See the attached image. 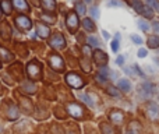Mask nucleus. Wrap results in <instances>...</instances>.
<instances>
[{
  "label": "nucleus",
  "instance_id": "a19ab883",
  "mask_svg": "<svg viewBox=\"0 0 159 134\" xmlns=\"http://www.w3.org/2000/svg\"><path fill=\"white\" fill-rule=\"evenodd\" d=\"M2 14H3V13H2V8H0V18H2Z\"/></svg>",
  "mask_w": 159,
  "mask_h": 134
},
{
  "label": "nucleus",
  "instance_id": "9d476101",
  "mask_svg": "<svg viewBox=\"0 0 159 134\" xmlns=\"http://www.w3.org/2000/svg\"><path fill=\"white\" fill-rule=\"evenodd\" d=\"M93 60L96 62V64L102 66V64H105L107 62V55L105 52H102V50H95L93 52Z\"/></svg>",
  "mask_w": 159,
  "mask_h": 134
},
{
  "label": "nucleus",
  "instance_id": "412c9836",
  "mask_svg": "<svg viewBox=\"0 0 159 134\" xmlns=\"http://www.w3.org/2000/svg\"><path fill=\"white\" fill-rule=\"evenodd\" d=\"M143 14L144 17H145V18H152V17H154V10H152L151 7H149V6H144V8H143Z\"/></svg>",
  "mask_w": 159,
  "mask_h": 134
},
{
  "label": "nucleus",
  "instance_id": "f257e3e1",
  "mask_svg": "<svg viewBox=\"0 0 159 134\" xmlns=\"http://www.w3.org/2000/svg\"><path fill=\"white\" fill-rule=\"evenodd\" d=\"M66 24H67V28L71 34H74L75 31L78 30V16L75 13H69L67 14V18H66Z\"/></svg>",
  "mask_w": 159,
  "mask_h": 134
},
{
  "label": "nucleus",
  "instance_id": "7ed1b4c3",
  "mask_svg": "<svg viewBox=\"0 0 159 134\" xmlns=\"http://www.w3.org/2000/svg\"><path fill=\"white\" fill-rule=\"evenodd\" d=\"M66 81L69 85H71L73 88H81L82 85H84V81H82V78L78 76V74L75 73H70L66 76Z\"/></svg>",
  "mask_w": 159,
  "mask_h": 134
},
{
  "label": "nucleus",
  "instance_id": "a211bd4d",
  "mask_svg": "<svg viewBox=\"0 0 159 134\" xmlns=\"http://www.w3.org/2000/svg\"><path fill=\"white\" fill-rule=\"evenodd\" d=\"M101 130H102V133L103 134H117L116 133V130L107 123H102L101 124Z\"/></svg>",
  "mask_w": 159,
  "mask_h": 134
},
{
  "label": "nucleus",
  "instance_id": "aec40b11",
  "mask_svg": "<svg viewBox=\"0 0 159 134\" xmlns=\"http://www.w3.org/2000/svg\"><path fill=\"white\" fill-rule=\"evenodd\" d=\"M130 4L134 7V10L137 11V13H143V8H144V6H143V3L140 2V0H130Z\"/></svg>",
  "mask_w": 159,
  "mask_h": 134
},
{
  "label": "nucleus",
  "instance_id": "79ce46f5",
  "mask_svg": "<svg viewBox=\"0 0 159 134\" xmlns=\"http://www.w3.org/2000/svg\"><path fill=\"white\" fill-rule=\"evenodd\" d=\"M85 2H88V3H89V2H91V0H85Z\"/></svg>",
  "mask_w": 159,
  "mask_h": 134
},
{
  "label": "nucleus",
  "instance_id": "b1692460",
  "mask_svg": "<svg viewBox=\"0 0 159 134\" xmlns=\"http://www.w3.org/2000/svg\"><path fill=\"white\" fill-rule=\"evenodd\" d=\"M17 116H18V113H17L16 106L10 105V109H8V118H10L11 120H14V119H17Z\"/></svg>",
  "mask_w": 159,
  "mask_h": 134
},
{
  "label": "nucleus",
  "instance_id": "6ab92c4d",
  "mask_svg": "<svg viewBox=\"0 0 159 134\" xmlns=\"http://www.w3.org/2000/svg\"><path fill=\"white\" fill-rule=\"evenodd\" d=\"M82 25H84V28L87 31H89V32L95 31V24L92 22V20H91V18H85L84 21H82Z\"/></svg>",
  "mask_w": 159,
  "mask_h": 134
},
{
  "label": "nucleus",
  "instance_id": "dca6fc26",
  "mask_svg": "<svg viewBox=\"0 0 159 134\" xmlns=\"http://www.w3.org/2000/svg\"><path fill=\"white\" fill-rule=\"evenodd\" d=\"M147 42H148L149 49H158V48H159V38H158V36H155V35L149 36Z\"/></svg>",
  "mask_w": 159,
  "mask_h": 134
},
{
  "label": "nucleus",
  "instance_id": "0eeeda50",
  "mask_svg": "<svg viewBox=\"0 0 159 134\" xmlns=\"http://www.w3.org/2000/svg\"><path fill=\"white\" fill-rule=\"evenodd\" d=\"M147 110H148L149 119H152V120H158L159 119V106H158V104L151 102V104L148 105V108H147Z\"/></svg>",
  "mask_w": 159,
  "mask_h": 134
},
{
  "label": "nucleus",
  "instance_id": "a878e982",
  "mask_svg": "<svg viewBox=\"0 0 159 134\" xmlns=\"http://www.w3.org/2000/svg\"><path fill=\"white\" fill-rule=\"evenodd\" d=\"M147 3H148L149 7L154 8L155 11H159V2L158 0H147Z\"/></svg>",
  "mask_w": 159,
  "mask_h": 134
},
{
  "label": "nucleus",
  "instance_id": "4468645a",
  "mask_svg": "<svg viewBox=\"0 0 159 134\" xmlns=\"http://www.w3.org/2000/svg\"><path fill=\"white\" fill-rule=\"evenodd\" d=\"M119 88L123 92H130L131 91V82L127 78H121V80H119Z\"/></svg>",
  "mask_w": 159,
  "mask_h": 134
},
{
  "label": "nucleus",
  "instance_id": "473e14b6",
  "mask_svg": "<svg viewBox=\"0 0 159 134\" xmlns=\"http://www.w3.org/2000/svg\"><path fill=\"white\" fill-rule=\"evenodd\" d=\"M107 92H109L112 96H119V92L116 91L115 87H109V88H107Z\"/></svg>",
  "mask_w": 159,
  "mask_h": 134
},
{
  "label": "nucleus",
  "instance_id": "c9c22d12",
  "mask_svg": "<svg viewBox=\"0 0 159 134\" xmlns=\"http://www.w3.org/2000/svg\"><path fill=\"white\" fill-rule=\"evenodd\" d=\"M109 6H116V7H120L121 6V3L120 2H117V0H110L109 3H107Z\"/></svg>",
  "mask_w": 159,
  "mask_h": 134
},
{
  "label": "nucleus",
  "instance_id": "58836bf2",
  "mask_svg": "<svg viewBox=\"0 0 159 134\" xmlns=\"http://www.w3.org/2000/svg\"><path fill=\"white\" fill-rule=\"evenodd\" d=\"M96 78H98L99 82H105V81H106V78H105L103 76H101V74H98V77H96Z\"/></svg>",
  "mask_w": 159,
  "mask_h": 134
},
{
  "label": "nucleus",
  "instance_id": "4be33fe9",
  "mask_svg": "<svg viewBox=\"0 0 159 134\" xmlns=\"http://www.w3.org/2000/svg\"><path fill=\"white\" fill-rule=\"evenodd\" d=\"M138 27H140V30H143L144 32H148L149 31V22H147L145 20H138Z\"/></svg>",
  "mask_w": 159,
  "mask_h": 134
},
{
  "label": "nucleus",
  "instance_id": "f8f14e48",
  "mask_svg": "<svg viewBox=\"0 0 159 134\" xmlns=\"http://www.w3.org/2000/svg\"><path fill=\"white\" fill-rule=\"evenodd\" d=\"M36 34H38L39 36H42V38H48L50 34L49 28L46 27V25L43 24H36Z\"/></svg>",
  "mask_w": 159,
  "mask_h": 134
},
{
  "label": "nucleus",
  "instance_id": "7c9ffc66",
  "mask_svg": "<svg viewBox=\"0 0 159 134\" xmlns=\"http://www.w3.org/2000/svg\"><path fill=\"white\" fill-rule=\"evenodd\" d=\"M0 53H3V59H4V60H11V55L7 52V50L0 49Z\"/></svg>",
  "mask_w": 159,
  "mask_h": 134
},
{
  "label": "nucleus",
  "instance_id": "1a4fd4ad",
  "mask_svg": "<svg viewBox=\"0 0 159 134\" xmlns=\"http://www.w3.org/2000/svg\"><path fill=\"white\" fill-rule=\"evenodd\" d=\"M67 110H69L70 115L74 116V118H77V119L82 118V109L77 104H69L67 105Z\"/></svg>",
  "mask_w": 159,
  "mask_h": 134
},
{
  "label": "nucleus",
  "instance_id": "9b49d317",
  "mask_svg": "<svg viewBox=\"0 0 159 134\" xmlns=\"http://www.w3.org/2000/svg\"><path fill=\"white\" fill-rule=\"evenodd\" d=\"M123 113L120 112V110H113L112 113H110V120L113 122V123H117V124H121L123 123Z\"/></svg>",
  "mask_w": 159,
  "mask_h": 134
},
{
  "label": "nucleus",
  "instance_id": "2eb2a0df",
  "mask_svg": "<svg viewBox=\"0 0 159 134\" xmlns=\"http://www.w3.org/2000/svg\"><path fill=\"white\" fill-rule=\"evenodd\" d=\"M13 4L21 11H30V6L25 0H13Z\"/></svg>",
  "mask_w": 159,
  "mask_h": 134
},
{
  "label": "nucleus",
  "instance_id": "2f4dec72",
  "mask_svg": "<svg viewBox=\"0 0 159 134\" xmlns=\"http://www.w3.org/2000/svg\"><path fill=\"white\" fill-rule=\"evenodd\" d=\"M22 101V105H24V108H27L28 112H31V109H32V106H31V102L28 101V99H21Z\"/></svg>",
  "mask_w": 159,
  "mask_h": 134
},
{
  "label": "nucleus",
  "instance_id": "bb28decb",
  "mask_svg": "<svg viewBox=\"0 0 159 134\" xmlns=\"http://www.w3.org/2000/svg\"><path fill=\"white\" fill-rule=\"evenodd\" d=\"M80 98H81L82 101H84L85 104L88 105V106H93V102L91 101V98H89L88 95H85V94H81V95H80Z\"/></svg>",
  "mask_w": 159,
  "mask_h": 134
},
{
  "label": "nucleus",
  "instance_id": "c756f323",
  "mask_svg": "<svg viewBox=\"0 0 159 134\" xmlns=\"http://www.w3.org/2000/svg\"><path fill=\"white\" fill-rule=\"evenodd\" d=\"M91 16H92V18H99V11H98V8H96V7H92V8H91Z\"/></svg>",
  "mask_w": 159,
  "mask_h": 134
},
{
  "label": "nucleus",
  "instance_id": "f03ea898",
  "mask_svg": "<svg viewBox=\"0 0 159 134\" xmlns=\"http://www.w3.org/2000/svg\"><path fill=\"white\" fill-rule=\"evenodd\" d=\"M27 71H28V76L34 80H39L42 77V67L39 66L38 63H35V62H32V63L28 64Z\"/></svg>",
  "mask_w": 159,
  "mask_h": 134
},
{
  "label": "nucleus",
  "instance_id": "e433bc0d",
  "mask_svg": "<svg viewBox=\"0 0 159 134\" xmlns=\"http://www.w3.org/2000/svg\"><path fill=\"white\" fill-rule=\"evenodd\" d=\"M116 63H117L119 66H121V64L124 63V56H119V58L116 59Z\"/></svg>",
  "mask_w": 159,
  "mask_h": 134
},
{
  "label": "nucleus",
  "instance_id": "cd10ccee",
  "mask_svg": "<svg viewBox=\"0 0 159 134\" xmlns=\"http://www.w3.org/2000/svg\"><path fill=\"white\" fill-rule=\"evenodd\" d=\"M88 44H89L91 46H93V48L99 46V41L95 38V36H89V38H88Z\"/></svg>",
  "mask_w": 159,
  "mask_h": 134
},
{
  "label": "nucleus",
  "instance_id": "ddd939ff",
  "mask_svg": "<svg viewBox=\"0 0 159 134\" xmlns=\"http://www.w3.org/2000/svg\"><path fill=\"white\" fill-rule=\"evenodd\" d=\"M42 7L46 13H52L56 7V2L55 0H42Z\"/></svg>",
  "mask_w": 159,
  "mask_h": 134
},
{
  "label": "nucleus",
  "instance_id": "5701e85b",
  "mask_svg": "<svg viewBox=\"0 0 159 134\" xmlns=\"http://www.w3.org/2000/svg\"><path fill=\"white\" fill-rule=\"evenodd\" d=\"M22 87L25 88L27 92H34V91H35V85L32 84V81H24L22 82Z\"/></svg>",
  "mask_w": 159,
  "mask_h": 134
},
{
  "label": "nucleus",
  "instance_id": "423d86ee",
  "mask_svg": "<svg viewBox=\"0 0 159 134\" xmlns=\"http://www.w3.org/2000/svg\"><path fill=\"white\" fill-rule=\"evenodd\" d=\"M154 85L149 84V82H144L143 85H141V90H140V94L141 96H144V98H149V96L154 95Z\"/></svg>",
  "mask_w": 159,
  "mask_h": 134
},
{
  "label": "nucleus",
  "instance_id": "f704fd0d",
  "mask_svg": "<svg viewBox=\"0 0 159 134\" xmlns=\"http://www.w3.org/2000/svg\"><path fill=\"white\" fill-rule=\"evenodd\" d=\"M137 56H138V58H141V59L147 58V49H138Z\"/></svg>",
  "mask_w": 159,
  "mask_h": 134
},
{
  "label": "nucleus",
  "instance_id": "ea45409f",
  "mask_svg": "<svg viewBox=\"0 0 159 134\" xmlns=\"http://www.w3.org/2000/svg\"><path fill=\"white\" fill-rule=\"evenodd\" d=\"M102 34H103V38L105 39H109V34H107L106 31H102Z\"/></svg>",
  "mask_w": 159,
  "mask_h": 134
},
{
  "label": "nucleus",
  "instance_id": "393cba45",
  "mask_svg": "<svg viewBox=\"0 0 159 134\" xmlns=\"http://www.w3.org/2000/svg\"><path fill=\"white\" fill-rule=\"evenodd\" d=\"M75 10H77V14L78 16H84L85 14V6L82 4V3H77V4H75Z\"/></svg>",
  "mask_w": 159,
  "mask_h": 134
},
{
  "label": "nucleus",
  "instance_id": "4c0bfd02",
  "mask_svg": "<svg viewBox=\"0 0 159 134\" xmlns=\"http://www.w3.org/2000/svg\"><path fill=\"white\" fill-rule=\"evenodd\" d=\"M154 31H155L157 34H159V22H158V21L154 22Z\"/></svg>",
  "mask_w": 159,
  "mask_h": 134
},
{
  "label": "nucleus",
  "instance_id": "39448f33",
  "mask_svg": "<svg viewBox=\"0 0 159 134\" xmlns=\"http://www.w3.org/2000/svg\"><path fill=\"white\" fill-rule=\"evenodd\" d=\"M49 62H50V66H52L53 68H56V70H59V71L63 70L64 62L59 55H52L50 56V59H49Z\"/></svg>",
  "mask_w": 159,
  "mask_h": 134
},
{
  "label": "nucleus",
  "instance_id": "72a5a7b5",
  "mask_svg": "<svg viewBox=\"0 0 159 134\" xmlns=\"http://www.w3.org/2000/svg\"><path fill=\"white\" fill-rule=\"evenodd\" d=\"M112 50L113 52H117L119 50V39H115V41L112 42Z\"/></svg>",
  "mask_w": 159,
  "mask_h": 134
},
{
  "label": "nucleus",
  "instance_id": "20e7f679",
  "mask_svg": "<svg viewBox=\"0 0 159 134\" xmlns=\"http://www.w3.org/2000/svg\"><path fill=\"white\" fill-rule=\"evenodd\" d=\"M50 46L55 48V49H61V48L66 45V41H64L63 35H60V34H55V35L50 38Z\"/></svg>",
  "mask_w": 159,
  "mask_h": 134
},
{
  "label": "nucleus",
  "instance_id": "c85d7f7f",
  "mask_svg": "<svg viewBox=\"0 0 159 134\" xmlns=\"http://www.w3.org/2000/svg\"><path fill=\"white\" fill-rule=\"evenodd\" d=\"M131 39H133V42H134L135 45H141V44H143V38H141V36H138V35H131Z\"/></svg>",
  "mask_w": 159,
  "mask_h": 134
},
{
  "label": "nucleus",
  "instance_id": "f3484780",
  "mask_svg": "<svg viewBox=\"0 0 159 134\" xmlns=\"http://www.w3.org/2000/svg\"><path fill=\"white\" fill-rule=\"evenodd\" d=\"M0 8H2L3 13L10 14L11 13V3H10V0H2V3H0Z\"/></svg>",
  "mask_w": 159,
  "mask_h": 134
},
{
  "label": "nucleus",
  "instance_id": "6e6552de",
  "mask_svg": "<svg viewBox=\"0 0 159 134\" xmlns=\"http://www.w3.org/2000/svg\"><path fill=\"white\" fill-rule=\"evenodd\" d=\"M16 22H17V25H18L21 30H30V28L32 27V22H31V20L27 18L25 16H18L16 18Z\"/></svg>",
  "mask_w": 159,
  "mask_h": 134
}]
</instances>
